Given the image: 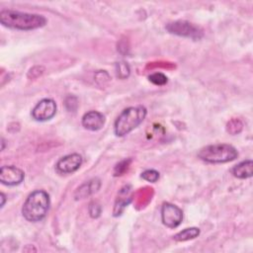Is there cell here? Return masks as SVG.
Here are the masks:
<instances>
[{
	"label": "cell",
	"instance_id": "6da1fadb",
	"mask_svg": "<svg viewBox=\"0 0 253 253\" xmlns=\"http://www.w3.org/2000/svg\"><path fill=\"white\" fill-rule=\"evenodd\" d=\"M0 23L10 29L31 31L43 27L46 24V19L39 14H30L8 9L1 10Z\"/></svg>",
	"mask_w": 253,
	"mask_h": 253
},
{
	"label": "cell",
	"instance_id": "7a4b0ae2",
	"mask_svg": "<svg viewBox=\"0 0 253 253\" xmlns=\"http://www.w3.org/2000/svg\"><path fill=\"white\" fill-rule=\"evenodd\" d=\"M49 205L48 194L43 190H36L26 199L22 208V214L28 221H41L45 217Z\"/></svg>",
	"mask_w": 253,
	"mask_h": 253
},
{
	"label": "cell",
	"instance_id": "3957f363",
	"mask_svg": "<svg viewBox=\"0 0 253 253\" xmlns=\"http://www.w3.org/2000/svg\"><path fill=\"white\" fill-rule=\"evenodd\" d=\"M147 111L139 105L128 107L122 111L114 124V131L117 136H124L136 128L145 119Z\"/></svg>",
	"mask_w": 253,
	"mask_h": 253
},
{
	"label": "cell",
	"instance_id": "277c9868",
	"mask_svg": "<svg viewBox=\"0 0 253 253\" xmlns=\"http://www.w3.org/2000/svg\"><path fill=\"white\" fill-rule=\"evenodd\" d=\"M237 150L230 144L216 143L207 145L198 152V157L208 163H226L236 159Z\"/></svg>",
	"mask_w": 253,
	"mask_h": 253
},
{
	"label": "cell",
	"instance_id": "5b68a950",
	"mask_svg": "<svg viewBox=\"0 0 253 253\" xmlns=\"http://www.w3.org/2000/svg\"><path fill=\"white\" fill-rule=\"evenodd\" d=\"M166 30L170 34L190 38L193 40H199L203 37V31L188 21H175L169 23L166 26Z\"/></svg>",
	"mask_w": 253,
	"mask_h": 253
},
{
	"label": "cell",
	"instance_id": "8992f818",
	"mask_svg": "<svg viewBox=\"0 0 253 253\" xmlns=\"http://www.w3.org/2000/svg\"><path fill=\"white\" fill-rule=\"evenodd\" d=\"M56 114V103L52 99L41 100L32 110V117L38 122H45L52 119Z\"/></svg>",
	"mask_w": 253,
	"mask_h": 253
},
{
	"label": "cell",
	"instance_id": "52a82bcc",
	"mask_svg": "<svg viewBox=\"0 0 253 253\" xmlns=\"http://www.w3.org/2000/svg\"><path fill=\"white\" fill-rule=\"evenodd\" d=\"M183 219V211L177 206L164 203L161 207V220L169 228H175L180 225Z\"/></svg>",
	"mask_w": 253,
	"mask_h": 253
},
{
	"label": "cell",
	"instance_id": "ba28073f",
	"mask_svg": "<svg viewBox=\"0 0 253 253\" xmlns=\"http://www.w3.org/2000/svg\"><path fill=\"white\" fill-rule=\"evenodd\" d=\"M82 156L78 153H72L61 157L56 165V172L59 174H70L77 171L82 164Z\"/></svg>",
	"mask_w": 253,
	"mask_h": 253
},
{
	"label": "cell",
	"instance_id": "9c48e42d",
	"mask_svg": "<svg viewBox=\"0 0 253 253\" xmlns=\"http://www.w3.org/2000/svg\"><path fill=\"white\" fill-rule=\"evenodd\" d=\"M25 173L18 167L6 165L0 168V182L6 186H16L24 181Z\"/></svg>",
	"mask_w": 253,
	"mask_h": 253
},
{
	"label": "cell",
	"instance_id": "30bf717a",
	"mask_svg": "<svg viewBox=\"0 0 253 253\" xmlns=\"http://www.w3.org/2000/svg\"><path fill=\"white\" fill-rule=\"evenodd\" d=\"M105 116L98 111H90L82 117V126L88 130H99L105 125Z\"/></svg>",
	"mask_w": 253,
	"mask_h": 253
},
{
	"label": "cell",
	"instance_id": "8fae6325",
	"mask_svg": "<svg viewBox=\"0 0 253 253\" xmlns=\"http://www.w3.org/2000/svg\"><path fill=\"white\" fill-rule=\"evenodd\" d=\"M231 173L238 179H247L253 175V162L251 159L244 160L231 169Z\"/></svg>",
	"mask_w": 253,
	"mask_h": 253
},
{
	"label": "cell",
	"instance_id": "7c38bea8",
	"mask_svg": "<svg viewBox=\"0 0 253 253\" xmlns=\"http://www.w3.org/2000/svg\"><path fill=\"white\" fill-rule=\"evenodd\" d=\"M100 188V181L98 179H93L85 184H83L81 187H79L75 193V199H83L86 196H89L95 192L98 191Z\"/></svg>",
	"mask_w": 253,
	"mask_h": 253
},
{
	"label": "cell",
	"instance_id": "4fadbf2b",
	"mask_svg": "<svg viewBox=\"0 0 253 253\" xmlns=\"http://www.w3.org/2000/svg\"><path fill=\"white\" fill-rule=\"evenodd\" d=\"M200 235V229L198 227H189L185 228L182 231L178 232L173 236L176 241H187L190 239H194Z\"/></svg>",
	"mask_w": 253,
	"mask_h": 253
},
{
	"label": "cell",
	"instance_id": "5bb4252c",
	"mask_svg": "<svg viewBox=\"0 0 253 253\" xmlns=\"http://www.w3.org/2000/svg\"><path fill=\"white\" fill-rule=\"evenodd\" d=\"M116 72H117V76L119 78L125 79L126 77H128L129 73H130V69L129 66L127 65V63H126L125 61H120L116 63Z\"/></svg>",
	"mask_w": 253,
	"mask_h": 253
},
{
	"label": "cell",
	"instance_id": "9a60e30c",
	"mask_svg": "<svg viewBox=\"0 0 253 253\" xmlns=\"http://www.w3.org/2000/svg\"><path fill=\"white\" fill-rule=\"evenodd\" d=\"M148 79H149V81L152 82L154 85H158V86H162V85L166 84L167 81H168L167 76L164 75V74L161 73V72H155V73L149 75Z\"/></svg>",
	"mask_w": 253,
	"mask_h": 253
},
{
	"label": "cell",
	"instance_id": "2e32d148",
	"mask_svg": "<svg viewBox=\"0 0 253 253\" xmlns=\"http://www.w3.org/2000/svg\"><path fill=\"white\" fill-rule=\"evenodd\" d=\"M141 178L147 182L155 183L159 179V172L154 169H148L141 173Z\"/></svg>",
	"mask_w": 253,
	"mask_h": 253
},
{
	"label": "cell",
	"instance_id": "e0dca14e",
	"mask_svg": "<svg viewBox=\"0 0 253 253\" xmlns=\"http://www.w3.org/2000/svg\"><path fill=\"white\" fill-rule=\"evenodd\" d=\"M101 211H102V208L98 203H96V202L90 203V205H89V213H90L91 217L96 218V217L100 216Z\"/></svg>",
	"mask_w": 253,
	"mask_h": 253
},
{
	"label": "cell",
	"instance_id": "ac0fdd59",
	"mask_svg": "<svg viewBox=\"0 0 253 253\" xmlns=\"http://www.w3.org/2000/svg\"><path fill=\"white\" fill-rule=\"evenodd\" d=\"M0 197H1V200H2V202H1V208H3V207H4V204H5V201H6V197H5V195H4L3 193L0 194Z\"/></svg>",
	"mask_w": 253,
	"mask_h": 253
},
{
	"label": "cell",
	"instance_id": "d6986e66",
	"mask_svg": "<svg viewBox=\"0 0 253 253\" xmlns=\"http://www.w3.org/2000/svg\"><path fill=\"white\" fill-rule=\"evenodd\" d=\"M4 142H5V141H4V138H2V148H1L2 150L4 149Z\"/></svg>",
	"mask_w": 253,
	"mask_h": 253
}]
</instances>
